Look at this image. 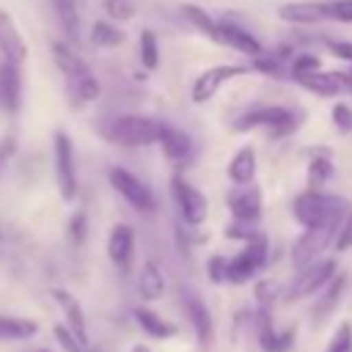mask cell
I'll return each instance as SVG.
<instances>
[{"label":"cell","mask_w":352,"mask_h":352,"mask_svg":"<svg viewBox=\"0 0 352 352\" xmlns=\"http://www.w3.org/2000/svg\"><path fill=\"white\" fill-rule=\"evenodd\" d=\"M349 204L341 195L333 192H319V190H305L302 195L294 198V220L302 228H316V226H338L341 217L346 214Z\"/></svg>","instance_id":"obj_1"},{"label":"cell","mask_w":352,"mask_h":352,"mask_svg":"<svg viewBox=\"0 0 352 352\" xmlns=\"http://www.w3.org/2000/svg\"><path fill=\"white\" fill-rule=\"evenodd\" d=\"M300 124V116L289 107H280V104H261V107H250L245 110L236 124H234V132H250V129H270L272 138H280V135H289L294 126Z\"/></svg>","instance_id":"obj_2"},{"label":"cell","mask_w":352,"mask_h":352,"mask_svg":"<svg viewBox=\"0 0 352 352\" xmlns=\"http://www.w3.org/2000/svg\"><path fill=\"white\" fill-rule=\"evenodd\" d=\"M160 124L157 118L148 116H138V113H126L110 121V126L104 129L107 140L126 146V148H138V146H151L160 138Z\"/></svg>","instance_id":"obj_3"},{"label":"cell","mask_w":352,"mask_h":352,"mask_svg":"<svg viewBox=\"0 0 352 352\" xmlns=\"http://www.w3.org/2000/svg\"><path fill=\"white\" fill-rule=\"evenodd\" d=\"M264 264H267V236L261 234V236L245 242L242 250L228 258V275H226V280H228V283H245V280H250Z\"/></svg>","instance_id":"obj_4"},{"label":"cell","mask_w":352,"mask_h":352,"mask_svg":"<svg viewBox=\"0 0 352 352\" xmlns=\"http://www.w3.org/2000/svg\"><path fill=\"white\" fill-rule=\"evenodd\" d=\"M52 154H55V179L63 201L77 198V168H74V148L66 132H55L52 138Z\"/></svg>","instance_id":"obj_5"},{"label":"cell","mask_w":352,"mask_h":352,"mask_svg":"<svg viewBox=\"0 0 352 352\" xmlns=\"http://www.w3.org/2000/svg\"><path fill=\"white\" fill-rule=\"evenodd\" d=\"M336 228L338 226H316V228H305L297 242L292 245V264L294 270H302L308 264H314L336 239Z\"/></svg>","instance_id":"obj_6"},{"label":"cell","mask_w":352,"mask_h":352,"mask_svg":"<svg viewBox=\"0 0 352 352\" xmlns=\"http://www.w3.org/2000/svg\"><path fill=\"white\" fill-rule=\"evenodd\" d=\"M250 72V66H242V63H220V66H209L206 72H201L192 82V91H190V99L195 104L201 102H209L220 85H226L228 80H236V77H245Z\"/></svg>","instance_id":"obj_7"},{"label":"cell","mask_w":352,"mask_h":352,"mask_svg":"<svg viewBox=\"0 0 352 352\" xmlns=\"http://www.w3.org/2000/svg\"><path fill=\"white\" fill-rule=\"evenodd\" d=\"M297 272H300V275L294 278V283L289 286V294H286L289 302L316 294V292L338 272V264H336V258H316L314 264H308V267H302V270H297Z\"/></svg>","instance_id":"obj_8"},{"label":"cell","mask_w":352,"mask_h":352,"mask_svg":"<svg viewBox=\"0 0 352 352\" xmlns=\"http://www.w3.org/2000/svg\"><path fill=\"white\" fill-rule=\"evenodd\" d=\"M107 179H110L113 190H116L132 209H138V212H154L157 201H154L151 190H148L135 173H129L126 168H110V170H107Z\"/></svg>","instance_id":"obj_9"},{"label":"cell","mask_w":352,"mask_h":352,"mask_svg":"<svg viewBox=\"0 0 352 352\" xmlns=\"http://www.w3.org/2000/svg\"><path fill=\"white\" fill-rule=\"evenodd\" d=\"M170 190H173L176 206H179V214L184 217V223L201 226V223L206 220V214H209V201H206V195H204L198 187H192L187 179H182V176H173V179H170Z\"/></svg>","instance_id":"obj_10"},{"label":"cell","mask_w":352,"mask_h":352,"mask_svg":"<svg viewBox=\"0 0 352 352\" xmlns=\"http://www.w3.org/2000/svg\"><path fill=\"white\" fill-rule=\"evenodd\" d=\"M228 209L234 214V220L239 223H258L261 217V192L258 187L250 184H236L231 192H228Z\"/></svg>","instance_id":"obj_11"},{"label":"cell","mask_w":352,"mask_h":352,"mask_svg":"<svg viewBox=\"0 0 352 352\" xmlns=\"http://www.w3.org/2000/svg\"><path fill=\"white\" fill-rule=\"evenodd\" d=\"M212 41H217V44H226V47H231V50H236V52H242V55H258V52H264L261 50V41L253 36V33H248L245 28H239V25H234V22H217L214 19V33H212Z\"/></svg>","instance_id":"obj_12"},{"label":"cell","mask_w":352,"mask_h":352,"mask_svg":"<svg viewBox=\"0 0 352 352\" xmlns=\"http://www.w3.org/2000/svg\"><path fill=\"white\" fill-rule=\"evenodd\" d=\"M107 256L110 261L126 272L132 267V258H135V228L126 226V223H116L110 228V236H107Z\"/></svg>","instance_id":"obj_13"},{"label":"cell","mask_w":352,"mask_h":352,"mask_svg":"<svg viewBox=\"0 0 352 352\" xmlns=\"http://www.w3.org/2000/svg\"><path fill=\"white\" fill-rule=\"evenodd\" d=\"M305 91L316 94V96H338V94H346L349 91V80H346V72H308V74H300L294 77Z\"/></svg>","instance_id":"obj_14"},{"label":"cell","mask_w":352,"mask_h":352,"mask_svg":"<svg viewBox=\"0 0 352 352\" xmlns=\"http://www.w3.org/2000/svg\"><path fill=\"white\" fill-rule=\"evenodd\" d=\"M157 143L162 146V154H165V160H170L173 165H184V162H190L192 160V140H190V135L184 132V129H179V126H170V124H160V138H157Z\"/></svg>","instance_id":"obj_15"},{"label":"cell","mask_w":352,"mask_h":352,"mask_svg":"<svg viewBox=\"0 0 352 352\" xmlns=\"http://www.w3.org/2000/svg\"><path fill=\"white\" fill-rule=\"evenodd\" d=\"M0 52L6 55V60L16 66L28 58V41L19 33V25L8 11H0Z\"/></svg>","instance_id":"obj_16"},{"label":"cell","mask_w":352,"mask_h":352,"mask_svg":"<svg viewBox=\"0 0 352 352\" xmlns=\"http://www.w3.org/2000/svg\"><path fill=\"white\" fill-rule=\"evenodd\" d=\"M52 300L58 302V308H60V314L66 319V327L74 333V338L82 346H88V324H85V314H82L77 297L72 292H66V289H52Z\"/></svg>","instance_id":"obj_17"},{"label":"cell","mask_w":352,"mask_h":352,"mask_svg":"<svg viewBox=\"0 0 352 352\" xmlns=\"http://www.w3.org/2000/svg\"><path fill=\"white\" fill-rule=\"evenodd\" d=\"M182 308H184V316L190 319V327L195 333V338L201 344H209L212 341V333H214V322H212V314L206 308V302L190 292H184L182 297Z\"/></svg>","instance_id":"obj_18"},{"label":"cell","mask_w":352,"mask_h":352,"mask_svg":"<svg viewBox=\"0 0 352 352\" xmlns=\"http://www.w3.org/2000/svg\"><path fill=\"white\" fill-rule=\"evenodd\" d=\"M22 104V77L19 66L11 60L0 63V107L6 113H16Z\"/></svg>","instance_id":"obj_19"},{"label":"cell","mask_w":352,"mask_h":352,"mask_svg":"<svg viewBox=\"0 0 352 352\" xmlns=\"http://www.w3.org/2000/svg\"><path fill=\"white\" fill-rule=\"evenodd\" d=\"M278 16L292 25H316V22L330 19L327 3H286L278 8Z\"/></svg>","instance_id":"obj_20"},{"label":"cell","mask_w":352,"mask_h":352,"mask_svg":"<svg viewBox=\"0 0 352 352\" xmlns=\"http://www.w3.org/2000/svg\"><path fill=\"white\" fill-rule=\"evenodd\" d=\"M344 289H346V275H338V272L319 289L322 297L314 305V324H322L324 319H330V314L338 308V302L344 297Z\"/></svg>","instance_id":"obj_21"},{"label":"cell","mask_w":352,"mask_h":352,"mask_svg":"<svg viewBox=\"0 0 352 352\" xmlns=\"http://www.w3.org/2000/svg\"><path fill=\"white\" fill-rule=\"evenodd\" d=\"M292 338L294 333L286 330V333H278L275 324H272V316H270V308L264 305L258 311V344L264 352H286L292 346Z\"/></svg>","instance_id":"obj_22"},{"label":"cell","mask_w":352,"mask_h":352,"mask_svg":"<svg viewBox=\"0 0 352 352\" xmlns=\"http://www.w3.org/2000/svg\"><path fill=\"white\" fill-rule=\"evenodd\" d=\"M135 322H138V327L146 333V336H151V338H170V336H176V324L173 322H168V319H162L157 311H151V308H146V305H138L135 311Z\"/></svg>","instance_id":"obj_23"},{"label":"cell","mask_w":352,"mask_h":352,"mask_svg":"<svg viewBox=\"0 0 352 352\" xmlns=\"http://www.w3.org/2000/svg\"><path fill=\"white\" fill-rule=\"evenodd\" d=\"M138 292L148 302H154V300H160L165 294V275H162L157 261H146L143 264V270L138 275Z\"/></svg>","instance_id":"obj_24"},{"label":"cell","mask_w":352,"mask_h":352,"mask_svg":"<svg viewBox=\"0 0 352 352\" xmlns=\"http://www.w3.org/2000/svg\"><path fill=\"white\" fill-rule=\"evenodd\" d=\"M228 179L234 184H250L256 179V151L250 146H242L231 162H228Z\"/></svg>","instance_id":"obj_25"},{"label":"cell","mask_w":352,"mask_h":352,"mask_svg":"<svg viewBox=\"0 0 352 352\" xmlns=\"http://www.w3.org/2000/svg\"><path fill=\"white\" fill-rule=\"evenodd\" d=\"M52 58H55L58 69L66 74V80H72V77H77V74L91 72V69H88V63H85V60L72 50V44H69V41H55V44H52Z\"/></svg>","instance_id":"obj_26"},{"label":"cell","mask_w":352,"mask_h":352,"mask_svg":"<svg viewBox=\"0 0 352 352\" xmlns=\"http://www.w3.org/2000/svg\"><path fill=\"white\" fill-rule=\"evenodd\" d=\"M333 176V151L330 148H311L308 154V182L311 187H322Z\"/></svg>","instance_id":"obj_27"},{"label":"cell","mask_w":352,"mask_h":352,"mask_svg":"<svg viewBox=\"0 0 352 352\" xmlns=\"http://www.w3.org/2000/svg\"><path fill=\"white\" fill-rule=\"evenodd\" d=\"M52 11H55V19H58L63 36H66L69 41H77V33H80L77 3H74V0H52Z\"/></svg>","instance_id":"obj_28"},{"label":"cell","mask_w":352,"mask_h":352,"mask_svg":"<svg viewBox=\"0 0 352 352\" xmlns=\"http://www.w3.org/2000/svg\"><path fill=\"white\" fill-rule=\"evenodd\" d=\"M38 333V324L25 316H0V341H22L33 338Z\"/></svg>","instance_id":"obj_29"},{"label":"cell","mask_w":352,"mask_h":352,"mask_svg":"<svg viewBox=\"0 0 352 352\" xmlns=\"http://www.w3.org/2000/svg\"><path fill=\"white\" fill-rule=\"evenodd\" d=\"M69 91H72V99H74L77 104H91V102L99 99L102 85H99V80L94 77V72H85V74H77V77L69 80Z\"/></svg>","instance_id":"obj_30"},{"label":"cell","mask_w":352,"mask_h":352,"mask_svg":"<svg viewBox=\"0 0 352 352\" xmlns=\"http://www.w3.org/2000/svg\"><path fill=\"white\" fill-rule=\"evenodd\" d=\"M91 41H94L96 47H118V44L124 41V33H121L116 25H110V22H94V28H91Z\"/></svg>","instance_id":"obj_31"},{"label":"cell","mask_w":352,"mask_h":352,"mask_svg":"<svg viewBox=\"0 0 352 352\" xmlns=\"http://www.w3.org/2000/svg\"><path fill=\"white\" fill-rule=\"evenodd\" d=\"M140 63L146 69H157L160 66V44H157V36L154 30H140Z\"/></svg>","instance_id":"obj_32"},{"label":"cell","mask_w":352,"mask_h":352,"mask_svg":"<svg viewBox=\"0 0 352 352\" xmlns=\"http://www.w3.org/2000/svg\"><path fill=\"white\" fill-rule=\"evenodd\" d=\"M179 11H182V16H184L192 28H198V33H206V36L212 38V33H214V19H212L204 8H198V6H190V3H187V6H182Z\"/></svg>","instance_id":"obj_33"},{"label":"cell","mask_w":352,"mask_h":352,"mask_svg":"<svg viewBox=\"0 0 352 352\" xmlns=\"http://www.w3.org/2000/svg\"><path fill=\"white\" fill-rule=\"evenodd\" d=\"M324 352H352V322H341Z\"/></svg>","instance_id":"obj_34"},{"label":"cell","mask_w":352,"mask_h":352,"mask_svg":"<svg viewBox=\"0 0 352 352\" xmlns=\"http://www.w3.org/2000/svg\"><path fill=\"white\" fill-rule=\"evenodd\" d=\"M104 11L116 22H126L135 16V3L132 0H104Z\"/></svg>","instance_id":"obj_35"},{"label":"cell","mask_w":352,"mask_h":352,"mask_svg":"<svg viewBox=\"0 0 352 352\" xmlns=\"http://www.w3.org/2000/svg\"><path fill=\"white\" fill-rule=\"evenodd\" d=\"M253 69L261 72V74H270V77H280V74H283L280 60H278L275 55H264V52L253 55Z\"/></svg>","instance_id":"obj_36"},{"label":"cell","mask_w":352,"mask_h":352,"mask_svg":"<svg viewBox=\"0 0 352 352\" xmlns=\"http://www.w3.org/2000/svg\"><path fill=\"white\" fill-rule=\"evenodd\" d=\"M333 126H336L341 135H349V132H352V107H349L346 102L333 104Z\"/></svg>","instance_id":"obj_37"},{"label":"cell","mask_w":352,"mask_h":352,"mask_svg":"<svg viewBox=\"0 0 352 352\" xmlns=\"http://www.w3.org/2000/svg\"><path fill=\"white\" fill-rule=\"evenodd\" d=\"M333 248H336L338 253L352 248V209H346V214H344V226L336 228V242H333Z\"/></svg>","instance_id":"obj_38"},{"label":"cell","mask_w":352,"mask_h":352,"mask_svg":"<svg viewBox=\"0 0 352 352\" xmlns=\"http://www.w3.org/2000/svg\"><path fill=\"white\" fill-rule=\"evenodd\" d=\"M52 333H55L58 344L63 346V352H82V349H85V346L74 338V333H72L66 324H55V327H52Z\"/></svg>","instance_id":"obj_39"},{"label":"cell","mask_w":352,"mask_h":352,"mask_svg":"<svg viewBox=\"0 0 352 352\" xmlns=\"http://www.w3.org/2000/svg\"><path fill=\"white\" fill-rule=\"evenodd\" d=\"M316 69H322V60L316 58V55H297L294 58V63H292V77H300V74H308V72H316Z\"/></svg>","instance_id":"obj_40"},{"label":"cell","mask_w":352,"mask_h":352,"mask_svg":"<svg viewBox=\"0 0 352 352\" xmlns=\"http://www.w3.org/2000/svg\"><path fill=\"white\" fill-rule=\"evenodd\" d=\"M206 272H209V280H212V283H226L228 258H226V256H212L209 264H206Z\"/></svg>","instance_id":"obj_41"},{"label":"cell","mask_w":352,"mask_h":352,"mask_svg":"<svg viewBox=\"0 0 352 352\" xmlns=\"http://www.w3.org/2000/svg\"><path fill=\"white\" fill-rule=\"evenodd\" d=\"M327 14L336 22H352V0H330Z\"/></svg>","instance_id":"obj_42"},{"label":"cell","mask_w":352,"mask_h":352,"mask_svg":"<svg viewBox=\"0 0 352 352\" xmlns=\"http://www.w3.org/2000/svg\"><path fill=\"white\" fill-rule=\"evenodd\" d=\"M69 231H72V239H74L77 245H82V239H85V231H88V217H85V212H77V214L72 217V226H69Z\"/></svg>","instance_id":"obj_43"},{"label":"cell","mask_w":352,"mask_h":352,"mask_svg":"<svg viewBox=\"0 0 352 352\" xmlns=\"http://www.w3.org/2000/svg\"><path fill=\"white\" fill-rule=\"evenodd\" d=\"M256 297H258L261 305L270 308L272 297H278V283H275V280H264V283H258V286H256Z\"/></svg>","instance_id":"obj_44"},{"label":"cell","mask_w":352,"mask_h":352,"mask_svg":"<svg viewBox=\"0 0 352 352\" xmlns=\"http://www.w3.org/2000/svg\"><path fill=\"white\" fill-rule=\"evenodd\" d=\"M14 151H16V140H14V138H3V140H0V170H3V165L14 157Z\"/></svg>","instance_id":"obj_45"},{"label":"cell","mask_w":352,"mask_h":352,"mask_svg":"<svg viewBox=\"0 0 352 352\" xmlns=\"http://www.w3.org/2000/svg\"><path fill=\"white\" fill-rule=\"evenodd\" d=\"M330 50H333L338 58H344V60H349V63H352V44H349V41H333V44H330Z\"/></svg>","instance_id":"obj_46"},{"label":"cell","mask_w":352,"mask_h":352,"mask_svg":"<svg viewBox=\"0 0 352 352\" xmlns=\"http://www.w3.org/2000/svg\"><path fill=\"white\" fill-rule=\"evenodd\" d=\"M132 352H151V349H148L146 344H135V346H132Z\"/></svg>","instance_id":"obj_47"},{"label":"cell","mask_w":352,"mask_h":352,"mask_svg":"<svg viewBox=\"0 0 352 352\" xmlns=\"http://www.w3.org/2000/svg\"><path fill=\"white\" fill-rule=\"evenodd\" d=\"M346 80H349V94H352V66H349V72H346Z\"/></svg>","instance_id":"obj_48"},{"label":"cell","mask_w":352,"mask_h":352,"mask_svg":"<svg viewBox=\"0 0 352 352\" xmlns=\"http://www.w3.org/2000/svg\"><path fill=\"white\" fill-rule=\"evenodd\" d=\"M38 352H50V349H38Z\"/></svg>","instance_id":"obj_49"}]
</instances>
